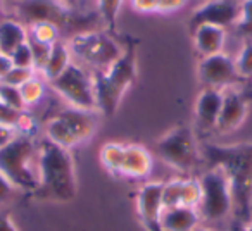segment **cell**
I'll return each mask as SVG.
<instances>
[{
	"label": "cell",
	"mask_w": 252,
	"mask_h": 231,
	"mask_svg": "<svg viewBox=\"0 0 252 231\" xmlns=\"http://www.w3.org/2000/svg\"><path fill=\"white\" fill-rule=\"evenodd\" d=\"M76 168L71 150L49 140L38 142V186L30 199L38 202H71L76 197Z\"/></svg>",
	"instance_id": "cell-1"
},
{
	"label": "cell",
	"mask_w": 252,
	"mask_h": 231,
	"mask_svg": "<svg viewBox=\"0 0 252 231\" xmlns=\"http://www.w3.org/2000/svg\"><path fill=\"white\" fill-rule=\"evenodd\" d=\"M202 157L211 166H220L226 173L233 193V210L247 224L252 203V144L218 147L207 145Z\"/></svg>",
	"instance_id": "cell-2"
},
{
	"label": "cell",
	"mask_w": 252,
	"mask_h": 231,
	"mask_svg": "<svg viewBox=\"0 0 252 231\" xmlns=\"http://www.w3.org/2000/svg\"><path fill=\"white\" fill-rule=\"evenodd\" d=\"M97 95V109L104 116H114L126 91L137 78V50L130 43L112 66L92 74Z\"/></svg>",
	"instance_id": "cell-3"
},
{
	"label": "cell",
	"mask_w": 252,
	"mask_h": 231,
	"mask_svg": "<svg viewBox=\"0 0 252 231\" xmlns=\"http://www.w3.org/2000/svg\"><path fill=\"white\" fill-rule=\"evenodd\" d=\"M0 173L30 195L38 186V140L18 135L0 150Z\"/></svg>",
	"instance_id": "cell-4"
},
{
	"label": "cell",
	"mask_w": 252,
	"mask_h": 231,
	"mask_svg": "<svg viewBox=\"0 0 252 231\" xmlns=\"http://www.w3.org/2000/svg\"><path fill=\"white\" fill-rule=\"evenodd\" d=\"M98 111H81V109H66L52 116L43 126L45 140L73 150L74 147L92 140L98 128Z\"/></svg>",
	"instance_id": "cell-5"
},
{
	"label": "cell",
	"mask_w": 252,
	"mask_h": 231,
	"mask_svg": "<svg viewBox=\"0 0 252 231\" xmlns=\"http://www.w3.org/2000/svg\"><path fill=\"white\" fill-rule=\"evenodd\" d=\"M156 154L180 173H192L204 161L195 130L189 124H178L162 135L156 142Z\"/></svg>",
	"instance_id": "cell-6"
},
{
	"label": "cell",
	"mask_w": 252,
	"mask_h": 231,
	"mask_svg": "<svg viewBox=\"0 0 252 231\" xmlns=\"http://www.w3.org/2000/svg\"><path fill=\"white\" fill-rule=\"evenodd\" d=\"M67 47L71 50L73 59L94 67L95 71H104L116 62L123 56L125 49L102 29H85L78 31L67 40Z\"/></svg>",
	"instance_id": "cell-7"
},
{
	"label": "cell",
	"mask_w": 252,
	"mask_h": 231,
	"mask_svg": "<svg viewBox=\"0 0 252 231\" xmlns=\"http://www.w3.org/2000/svg\"><path fill=\"white\" fill-rule=\"evenodd\" d=\"M202 200L199 205L200 219L211 224L224 221L233 212V193L226 173L220 166H211L199 178Z\"/></svg>",
	"instance_id": "cell-8"
},
{
	"label": "cell",
	"mask_w": 252,
	"mask_h": 231,
	"mask_svg": "<svg viewBox=\"0 0 252 231\" xmlns=\"http://www.w3.org/2000/svg\"><path fill=\"white\" fill-rule=\"evenodd\" d=\"M49 85L69 107L81 111H98L94 76L74 60L57 80Z\"/></svg>",
	"instance_id": "cell-9"
},
{
	"label": "cell",
	"mask_w": 252,
	"mask_h": 231,
	"mask_svg": "<svg viewBox=\"0 0 252 231\" xmlns=\"http://www.w3.org/2000/svg\"><path fill=\"white\" fill-rule=\"evenodd\" d=\"M197 78L204 85V88H214V90H226L230 87H237V83L242 81L237 73L235 59L224 52L200 57L197 64Z\"/></svg>",
	"instance_id": "cell-10"
},
{
	"label": "cell",
	"mask_w": 252,
	"mask_h": 231,
	"mask_svg": "<svg viewBox=\"0 0 252 231\" xmlns=\"http://www.w3.org/2000/svg\"><path fill=\"white\" fill-rule=\"evenodd\" d=\"M166 181H145L137 190V214L147 231H162L161 216L164 210L162 193Z\"/></svg>",
	"instance_id": "cell-11"
},
{
	"label": "cell",
	"mask_w": 252,
	"mask_h": 231,
	"mask_svg": "<svg viewBox=\"0 0 252 231\" xmlns=\"http://www.w3.org/2000/svg\"><path fill=\"white\" fill-rule=\"evenodd\" d=\"M238 5L235 0H207L200 2L190 16V31L200 25H214L228 29L237 25Z\"/></svg>",
	"instance_id": "cell-12"
},
{
	"label": "cell",
	"mask_w": 252,
	"mask_h": 231,
	"mask_svg": "<svg viewBox=\"0 0 252 231\" xmlns=\"http://www.w3.org/2000/svg\"><path fill=\"white\" fill-rule=\"evenodd\" d=\"M14 14L18 21L40 23L50 21L61 26L69 18L71 11L66 9L59 0H18L14 4Z\"/></svg>",
	"instance_id": "cell-13"
},
{
	"label": "cell",
	"mask_w": 252,
	"mask_h": 231,
	"mask_svg": "<svg viewBox=\"0 0 252 231\" xmlns=\"http://www.w3.org/2000/svg\"><path fill=\"white\" fill-rule=\"evenodd\" d=\"M221 91H223V105L218 117L216 131L220 135H228L244 124L249 114V97L237 87H230Z\"/></svg>",
	"instance_id": "cell-14"
},
{
	"label": "cell",
	"mask_w": 252,
	"mask_h": 231,
	"mask_svg": "<svg viewBox=\"0 0 252 231\" xmlns=\"http://www.w3.org/2000/svg\"><path fill=\"white\" fill-rule=\"evenodd\" d=\"M200 200H202V188L199 178H176L164 183V193H162L164 209L176 205L199 209Z\"/></svg>",
	"instance_id": "cell-15"
},
{
	"label": "cell",
	"mask_w": 252,
	"mask_h": 231,
	"mask_svg": "<svg viewBox=\"0 0 252 231\" xmlns=\"http://www.w3.org/2000/svg\"><path fill=\"white\" fill-rule=\"evenodd\" d=\"M221 105H223V91L214 90V88H202L193 104V117H195L197 130H216Z\"/></svg>",
	"instance_id": "cell-16"
},
{
	"label": "cell",
	"mask_w": 252,
	"mask_h": 231,
	"mask_svg": "<svg viewBox=\"0 0 252 231\" xmlns=\"http://www.w3.org/2000/svg\"><path fill=\"white\" fill-rule=\"evenodd\" d=\"M152 168H154V157L147 147L140 144L126 145L119 176L128 179H147Z\"/></svg>",
	"instance_id": "cell-17"
},
{
	"label": "cell",
	"mask_w": 252,
	"mask_h": 231,
	"mask_svg": "<svg viewBox=\"0 0 252 231\" xmlns=\"http://www.w3.org/2000/svg\"><path fill=\"white\" fill-rule=\"evenodd\" d=\"M228 29L214 25H200L192 29V43L200 57H209L221 54L226 43Z\"/></svg>",
	"instance_id": "cell-18"
},
{
	"label": "cell",
	"mask_w": 252,
	"mask_h": 231,
	"mask_svg": "<svg viewBox=\"0 0 252 231\" xmlns=\"http://www.w3.org/2000/svg\"><path fill=\"white\" fill-rule=\"evenodd\" d=\"M200 214L195 207L176 205L162 210L161 228L162 231H193L199 226Z\"/></svg>",
	"instance_id": "cell-19"
},
{
	"label": "cell",
	"mask_w": 252,
	"mask_h": 231,
	"mask_svg": "<svg viewBox=\"0 0 252 231\" xmlns=\"http://www.w3.org/2000/svg\"><path fill=\"white\" fill-rule=\"evenodd\" d=\"M30 40L28 28L16 18H0V52L11 56Z\"/></svg>",
	"instance_id": "cell-20"
},
{
	"label": "cell",
	"mask_w": 252,
	"mask_h": 231,
	"mask_svg": "<svg viewBox=\"0 0 252 231\" xmlns=\"http://www.w3.org/2000/svg\"><path fill=\"white\" fill-rule=\"evenodd\" d=\"M73 64V56H71V50L67 47V42H56L52 45V50H50L49 60H47L45 67L40 73V76L47 81V83H52L54 80L61 76L67 67Z\"/></svg>",
	"instance_id": "cell-21"
},
{
	"label": "cell",
	"mask_w": 252,
	"mask_h": 231,
	"mask_svg": "<svg viewBox=\"0 0 252 231\" xmlns=\"http://www.w3.org/2000/svg\"><path fill=\"white\" fill-rule=\"evenodd\" d=\"M125 144L119 142H107L100 147L98 157H100V164L104 166V169L112 176H119L123 164V157H125Z\"/></svg>",
	"instance_id": "cell-22"
},
{
	"label": "cell",
	"mask_w": 252,
	"mask_h": 231,
	"mask_svg": "<svg viewBox=\"0 0 252 231\" xmlns=\"http://www.w3.org/2000/svg\"><path fill=\"white\" fill-rule=\"evenodd\" d=\"M59 29L61 26L50 21H40L33 23L28 28V35L32 42L42 43V45H54L59 42Z\"/></svg>",
	"instance_id": "cell-23"
},
{
	"label": "cell",
	"mask_w": 252,
	"mask_h": 231,
	"mask_svg": "<svg viewBox=\"0 0 252 231\" xmlns=\"http://www.w3.org/2000/svg\"><path fill=\"white\" fill-rule=\"evenodd\" d=\"M45 85H47V81L43 80L40 74H35L32 80H28L19 88L23 100H25L26 111L35 107V105H38L40 102L43 100V97H45Z\"/></svg>",
	"instance_id": "cell-24"
},
{
	"label": "cell",
	"mask_w": 252,
	"mask_h": 231,
	"mask_svg": "<svg viewBox=\"0 0 252 231\" xmlns=\"http://www.w3.org/2000/svg\"><path fill=\"white\" fill-rule=\"evenodd\" d=\"M237 33L247 42L252 40V0H242L238 5V19L233 26Z\"/></svg>",
	"instance_id": "cell-25"
},
{
	"label": "cell",
	"mask_w": 252,
	"mask_h": 231,
	"mask_svg": "<svg viewBox=\"0 0 252 231\" xmlns=\"http://www.w3.org/2000/svg\"><path fill=\"white\" fill-rule=\"evenodd\" d=\"M235 59V66H237V73L242 80H252V40L244 42L240 47L237 57Z\"/></svg>",
	"instance_id": "cell-26"
},
{
	"label": "cell",
	"mask_w": 252,
	"mask_h": 231,
	"mask_svg": "<svg viewBox=\"0 0 252 231\" xmlns=\"http://www.w3.org/2000/svg\"><path fill=\"white\" fill-rule=\"evenodd\" d=\"M95 2H97V11L102 21L107 25V28H114L125 0H95Z\"/></svg>",
	"instance_id": "cell-27"
},
{
	"label": "cell",
	"mask_w": 252,
	"mask_h": 231,
	"mask_svg": "<svg viewBox=\"0 0 252 231\" xmlns=\"http://www.w3.org/2000/svg\"><path fill=\"white\" fill-rule=\"evenodd\" d=\"M0 102L4 105H7V107L16 109V111H19V112L26 111L25 100H23L19 88L11 87V85L0 83Z\"/></svg>",
	"instance_id": "cell-28"
},
{
	"label": "cell",
	"mask_w": 252,
	"mask_h": 231,
	"mask_svg": "<svg viewBox=\"0 0 252 231\" xmlns=\"http://www.w3.org/2000/svg\"><path fill=\"white\" fill-rule=\"evenodd\" d=\"M35 74H38L35 69H32V67H12L11 71H9V74L4 78V81L2 83L5 85H11V87H16V88H21L23 85L26 83L28 80H32Z\"/></svg>",
	"instance_id": "cell-29"
},
{
	"label": "cell",
	"mask_w": 252,
	"mask_h": 231,
	"mask_svg": "<svg viewBox=\"0 0 252 231\" xmlns=\"http://www.w3.org/2000/svg\"><path fill=\"white\" fill-rule=\"evenodd\" d=\"M11 59L16 67H32V69H35V60H33V50L32 45H30V40L11 54Z\"/></svg>",
	"instance_id": "cell-30"
},
{
	"label": "cell",
	"mask_w": 252,
	"mask_h": 231,
	"mask_svg": "<svg viewBox=\"0 0 252 231\" xmlns=\"http://www.w3.org/2000/svg\"><path fill=\"white\" fill-rule=\"evenodd\" d=\"M30 45H32L33 50V60H35V71L36 73H42L43 67H45L47 60H49L50 50H52V45H42V43H36L30 40Z\"/></svg>",
	"instance_id": "cell-31"
},
{
	"label": "cell",
	"mask_w": 252,
	"mask_h": 231,
	"mask_svg": "<svg viewBox=\"0 0 252 231\" xmlns=\"http://www.w3.org/2000/svg\"><path fill=\"white\" fill-rule=\"evenodd\" d=\"M36 130H38V124H36L35 117H33L28 111H25L21 114V117H19L16 131H18L19 135H26V137H35Z\"/></svg>",
	"instance_id": "cell-32"
},
{
	"label": "cell",
	"mask_w": 252,
	"mask_h": 231,
	"mask_svg": "<svg viewBox=\"0 0 252 231\" xmlns=\"http://www.w3.org/2000/svg\"><path fill=\"white\" fill-rule=\"evenodd\" d=\"M21 114L23 112L7 107V105H4L2 102H0V124H2V126H9V128H14L16 130Z\"/></svg>",
	"instance_id": "cell-33"
},
{
	"label": "cell",
	"mask_w": 252,
	"mask_h": 231,
	"mask_svg": "<svg viewBox=\"0 0 252 231\" xmlns=\"http://www.w3.org/2000/svg\"><path fill=\"white\" fill-rule=\"evenodd\" d=\"M130 7L138 14H158L159 0H128Z\"/></svg>",
	"instance_id": "cell-34"
},
{
	"label": "cell",
	"mask_w": 252,
	"mask_h": 231,
	"mask_svg": "<svg viewBox=\"0 0 252 231\" xmlns=\"http://www.w3.org/2000/svg\"><path fill=\"white\" fill-rule=\"evenodd\" d=\"M192 0H159L158 14H173L185 9Z\"/></svg>",
	"instance_id": "cell-35"
},
{
	"label": "cell",
	"mask_w": 252,
	"mask_h": 231,
	"mask_svg": "<svg viewBox=\"0 0 252 231\" xmlns=\"http://www.w3.org/2000/svg\"><path fill=\"white\" fill-rule=\"evenodd\" d=\"M16 186L5 178L2 173H0V205H4V203H9L16 195Z\"/></svg>",
	"instance_id": "cell-36"
},
{
	"label": "cell",
	"mask_w": 252,
	"mask_h": 231,
	"mask_svg": "<svg viewBox=\"0 0 252 231\" xmlns=\"http://www.w3.org/2000/svg\"><path fill=\"white\" fill-rule=\"evenodd\" d=\"M18 135L19 133L14 130V128L2 126V124H0V150H2L4 147H7V145L11 144V142L14 140Z\"/></svg>",
	"instance_id": "cell-37"
},
{
	"label": "cell",
	"mask_w": 252,
	"mask_h": 231,
	"mask_svg": "<svg viewBox=\"0 0 252 231\" xmlns=\"http://www.w3.org/2000/svg\"><path fill=\"white\" fill-rule=\"evenodd\" d=\"M0 231H19L12 221L11 212L5 209H0Z\"/></svg>",
	"instance_id": "cell-38"
},
{
	"label": "cell",
	"mask_w": 252,
	"mask_h": 231,
	"mask_svg": "<svg viewBox=\"0 0 252 231\" xmlns=\"http://www.w3.org/2000/svg\"><path fill=\"white\" fill-rule=\"evenodd\" d=\"M14 67V64H12V59L11 56H7V54L0 52V83L4 81V78L9 74V71Z\"/></svg>",
	"instance_id": "cell-39"
},
{
	"label": "cell",
	"mask_w": 252,
	"mask_h": 231,
	"mask_svg": "<svg viewBox=\"0 0 252 231\" xmlns=\"http://www.w3.org/2000/svg\"><path fill=\"white\" fill-rule=\"evenodd\" d=\"M59 2L64 5V7H66V9H69V11L73 12V9L76 7L78 4H80L81 0H59Z\"/></svg>",
	"instance_id": "cell-40"
},
{
	"label": "cell",
	"mask_w": 252,
	"mask_h": 231,
	"mask_svg": "<svg viewBox=\"0 0 252 231\" xmlns=\"http://www.w3.org/2000/svg\"><path fill=\"white\" fill-rule=\"evenodd\" d=\"M240 231H252V223H249V224H245L244 228H242Z\"/></svg>",
	"instance_id": "cell-41"
},
{
	"label": "cell",
	"mask_w": 252,
	"mask_h": 231,
	"mask_svg": "<svg viewBox=\"0 0 252 231\" xmlns=\"http://www.w3.org/2000/svg\"><path fill=\"white\" fill-rule=\"evenodd\" d=\"M193 231H211V230H207V228H200V226H197Z\"/></svg>",
	"instance_id": "cell-42"
},
{
	"label": "cell",
	"mask_w": 252,
	"mask_h": 231,
	"mask_svg": "<svg viewBox=\"0 0 252 231\" xmlns=\"http://www.w3.org/2000/svg\"><path fill=\"white\" fill-rule=\"evenodd\" d=\"M4 2L5 0H0V14H2V9H4Z\"/></svg>",
	"instance_id": "cell-43"
},
{
	"label": "cell",
	"mask_w": 252,
	"mask_h": 231,
	"mask_svg": "<svg viewBox=\"0 0 252 231\" xmlns=\"http://www.w3.org/2000/svg\"><path fill=\"white\" fill-rule=\"evenodd\" d=\"M200 2H207V0H200Z\"/></svg>",
	"instance_id": "cell-44"
}]
</instances>
